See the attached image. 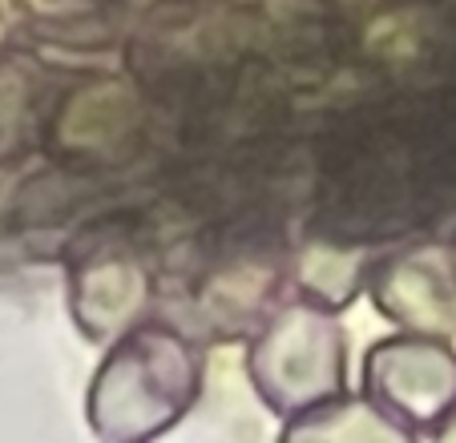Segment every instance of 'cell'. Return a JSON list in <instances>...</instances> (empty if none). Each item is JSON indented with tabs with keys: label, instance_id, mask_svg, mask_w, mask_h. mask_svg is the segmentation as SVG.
Here are the masks:
<instances>
[{
	"label": "cell",
	"instance_id": "obj_1",
	"mask_svg": "<svg viewBox=\"0 0 456 443\" xmlns=\"http://www.w3.org/2000/svg\"><path fill=\"white\" fill-rule=\"evenodd\" d=\"M202 391V355L174 326L134 323L105 350L89 387V427L134 443L166 435Z\"/></svg>",
	"mask_w": 456,
	"mask_h": 443
},
{
	"label": "cell",
	"instance_id": "obj_2",
	"mask_svg": "<svg viewBox=\"0 0 456 443\" xmlns=\"http://www.w3.org/2000/svg\"><path fill=\"white\" fill-rule=\"evenodd\" d=\"M258 399L279 419H295L347 391V339L323 302H291L267 315L247 355Z\"/></svg>",
	"mask_w": 456,
	"mask_h": 443
},
{
	"label": "cell",
	"instance_id": "obj_3",
	"mask_svg": "<svg viewBox=\"0 0 456 443\" xmlns=\"http://www.w3.org/2000/svg\"><path fill=\"white\" fill-rule=\"evenodd\" d=\"M363 395L412 435H436L456 411V350L420 331L376 342L363 358Z\"/></svg>",
	"mask_w": 456,
	"mask_h": 443
},
{
	"label": "cell",
	"instance_id": "obj_4",
	"mask_svg": "<svg viewBox=\"0 0 456 443\" xmlns=\"http://www.w3.org/2000/svg\"><path fill=\"white\" fill-rule=\"evenodd\" d=\"M376 302L392 323L420 334H456V274L440 258H396L376 278Z\"/></svg>",
	"mask_w": 456,
	"mask_h": 443
},
{
	"label": "cell",
	"instance_id": "obj_5",
	"mask_svg": "<svg viewBox=\"0 0 456 443\" xmlns=\"http://www.w3.org/2000/svg\"><path fill=\"white\" fill-rule=\"evenodd\" d=\"M73 318L89 339H118L142 318L150 302V278L134 258H94L73 274Z\"/></svg>",
	"mask_w": 456,
	"mask_h": 443
},
{
	"label": "cell",
	"instance_id": "obj_6",
	"mask_svg": "<svg viewBox=\"0 0 456 443\" xmlns=\"http://www.w3.org/2000/svg\"><path fill=\"white\" fill-rule=\"evenodd\" d=\"M287 439H344V443H404L412 439L404 423L387 415L371 395H336V399L319 403V407L303 411V415L287 419L283 427Z\"/></svg>",
	"mask_w": 456,
	"mask_h": 443
},
{
	"label": "cell",
	"instance_id": "obj_7",
	"mask_svg": "<svg viewBox=\"0 0 456 443\" xmlns=\"http://www.w3.org/2000/svg\"><path fill=\"white\" fill-rule=\"evenodd\" d=\"M436 435H440V439H456V411H452V415H448V423L440 427Z\"/></svg>",
	"mask_w": 456,
	"mask_h": 443
}]
</instances>
